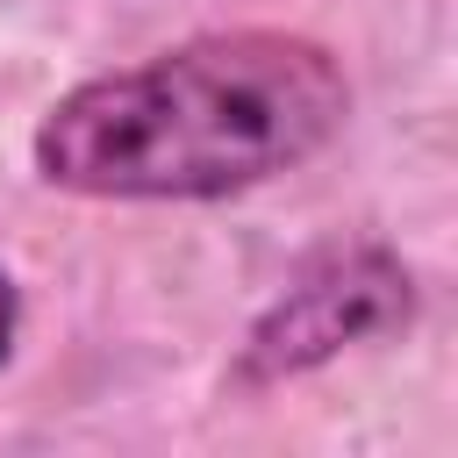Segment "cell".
I'll list each match as a JSON object with an SVG mask.
<instances>
[{
  "mask_svg": "<svg viewBox=\"0 0 458 458\" xmlns=\"http://www.w3.org/2000/svg\"><path fill=\"white\" fill-rule=\"evenodd\" d=\"M351 122L344 57L301 29H208L57 93L29 136L43 186L79 200H229Z\"/></svg>",
  "mask_w": 458,
  "mask_h": 458,
  "instance_id": "6da1fadb",
  "label": "cell"
},
{
  "mask_svg": "<svg viewBox=\"0 0 458 458\" xmlns=\"http://www.w3.org/2000/svg\"><path fill=\"white\" fill-rule=\"evenodd\" d=\"M415 315L422 286L394 243H336L250 315L229 365V394H272L286 379H308L372 336H401Z\"/></svg>",
  "mask_w": 458,
  "mask_h": 458,
  "instance_id": "7a4b0ae2",
  "label": "cell"
},
{
  "mask_svg": "<svg viewBox=\"0 0 458 458\" xmlns=\"http://www.w3.org/2000/svg\"><path fill=\"white\" fill-rule=\"evenodd\" d=\"M14 336H21V279L0 265V365L14 358Z\"/></svg>",
  "mask_w": 458,
  "mask_h": 458,
  "instance_id": "3957f363",
  "label": "cell"
}]
</instances>
